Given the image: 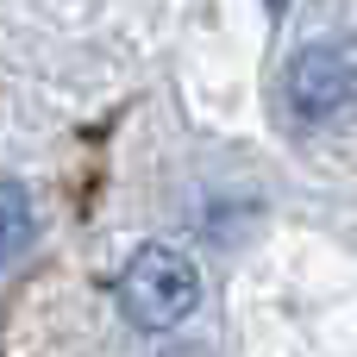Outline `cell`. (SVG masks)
<instances>
[{
    "label": "cell",
    "instance_id": "cell-1",
    "mask_svg": "<svg viewBox=\"0 0 357 357\" xmlns=\"http://www.w3.org/2000/svg\"><path fill=\"white\" fill-rule=\"evenodd\" d=\"M201 307V270L176 245H138L119 270V314L138 333H176Z\"/></svg>",
    "mask_w": 357,
    "mask_h": 357
},
{
    "label": "cell",
    "instance_id": "cell-5",
    "mask_svg": "<svg viewBox=\"0 0 357 357\" xmlns=\"http://www.w3.org/2000/svg\"><path fill=\"white\" fill-rule=\"evenodd\" d=\"M270 6H282V0H270Z\"/></svg>",
    "mask_w": 357,
    "mask_h": 357
},
{
    "label": "cell",
    "instance_id": "cell-2",
    "mask_svg": "<svg viewBox=\"0 0 357 357\" xmlns=\"http://www.w3.org/2000/svg\"><path fill=\"white\" fill-rule=\"evenodd\" d=\"M282 88H289V107H295L301 119H314V126H320V119H339L357 100V44H345V38L301 44V50L289 56Z\"/></svg>",
    "mask_w": 357,
    "mask_h": 357
},
{
    "label": "cell",
    "instance_id": "cell-3",
    "mask_svg": "<svg viewBox=\"0 0 357 357\" xmlns=\"http://www.w3.org/2000/svg\"><path fill=\"white\" fill-rule=\"evenodd\" d=\"M38 220H31V195L19 182H0V264H13L25 245H31Z\"/></svg>",
    "mask_w": 357,
    "mask_h": 357
},
{
    "label": "cell",
    "instance_id": "cell-4",
    "mask_svg": "<svg viewBox=\"0 0 357 357\" xmlns=\"http://www.w3.org/2000/svg\"><path fill=\"white\" fill-rule=\"evenodd\" d=\"M163 357H213V351H201V345H176V351H163Z\"/></svg>",
    "mask_w": 357,
    "mask_h": 357
}]
</instances>
